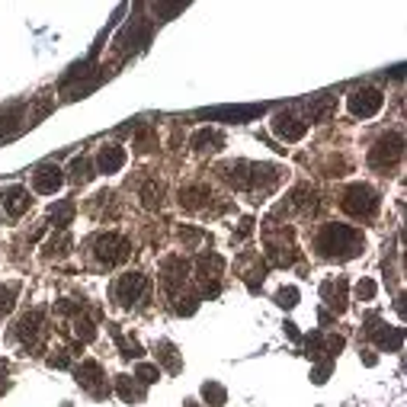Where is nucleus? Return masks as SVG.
I'll use <instances>...</instances> for the list:
<instances>
[{"mask_svg": "<svg viewBox=\"0 0 407 407\" xmlns=\"http://www.w3.org/2000/svg\"><path fill=\"white\" fill-rule=\"evenodd\" d=\"M362 244H366V237L356 228H350V225H324L318 231V237H314L318 254L327 256V260H350V256H356L362 250Z\"/></svg>", "mask_w": 407, "mask_h": 407, "instance_id": "nucleus-1", "label": "nucleus"}, {"mask_svg": "<svg viewBox=\"0 0 407 407\" xmlns=\"http://www.w3.org/2000/svg\"><path fill=\"white\" fill-rule=\"evenodd\" d=\"M343 212L353 215V218H372L375 212H379V193H375L372 187H366V183H356V187H350L343 193Z\"/></svg>", "mask_w": 407, "mask_h": 407, "instance_id": "nucleus-2", "label": "nucleus"}, {"mask_svg": "<svg viewBox=\"0 0 407 407\" xmlns=\"http://www.w3.org/2000/svg\"><path fill=\"white\" fill-rule=\"evenodd\" d=\"M129 241L119 235H100L97 241H93V254H97V260L103 263V266H116V263H122L125 256H129Z\"/></svg>", "mask_w": 407, "mask_h": 407, "instance_id": "nucleus-3", "label": "nucleus"}, {"mask_svg": "<svg viewBox=\"0 0 407 407\" xmlns=\"http://www.w3.org/2000/svg\"><path fill=\"white\" fill-rule=\"evenodd\" d=\"M346 106H350V112L356 119H372L375 112L385 106V97H382V90H375V87H362L346 100Z\"/></svg>", "mask_w": 407, "mask_h": 407, "instance_id": "nucleus-4", "label": "nucleus"}, {"mask_svg": "<svg viewBox=\"0 0 407 407\" xmlns=\"http://www.w3.org/2000/svg\"><path fill=\"white\" fill-rule=\"evenodd\" d=\"M401 148H404L401 135H385V138L369 151V164H372L375 170H388V167H394L401 160Z\"/></svg>", "mask_w": 407, "mask_h": 407, "instance_id": "nucleus-5", "label": "nucleus"}, {"mask_svg": "<svg viewBox=\"0 0 407 407\" xmlns=\"http://www.w3.org/2000/svg\"><path fill=\"white\" fill-rule=\"evenodd\" d=\"M77 385H81L83 391H90L93 398H106V394H110V385H106V379H103V366L93 362V359L81 362V369H77Z\"/></svg>", "mask_w": 407, "mask_h": 407, "instance_id": "nucleus-6", "label": "nucleus"}, {"mask_svg": "<svg viewBox=\"0 0 407 407\" xmlns=\"http://www.w3.org/2000/svg\"><path fill=\"white\" fill-rule=\"evenodd\" d=\"M145 295H148V276H145V273H125V276H119L116 302L135 305V302H141Z\"/></svg>", "mask_w": 407, "mask_h": 407, "instance_id": "nucleus-7", "label": "nucleus"}, {"mask_svg": "<svg viewBox=\"0 0 407 407\" xmlns=\"http://www.w3.org/2000/svg\"><path fill=\"white\" fill-rule=\"evenodd\" d=\"M29 206H33V199H29V189L26 187L0 189V215H4V218H20Z\"/></svg>", "mask_w": 407, "mask_h": 407, "instance_id": "nucleus-8", "label": "nucleus"}, {"mask_svg": "<svg viewBox=\"0 0 407 407\" xmlns=\"http://www.w3.org/2000/svg\"><path fill=\"white\" fill-rule=\"evenodd\" d=\"M366 334L375 340V343L382 346V350H388V353H398L401 350V343H404V331L401 327H388V324H382L379 318H369V327H366Z\"/></svg>", "mask_w": 407, "mask_h": 407, "instance_id": "nucleus-9", "label": "nucleus"}, {"mask_svg": "<svg viewBox=\"0 0 407 407\" xmlns=\"http://www.w3.org/2000/svg\"><path fill=\"white\" fill-rule=\"evenodd\" d=\"M61 187H64V173H61V167H55V164H42L39 170L33 173V189H35V193H42V196H55Z\"/></svg>", "mask_w": 407, "mask_h": 407, "instance_id": "nucleus-10", "label": "nucleus"}, {"mask_svg": "<svg viewBox=\"0 0 407 407\" xmlns=\"http://www.w3.org/2000/svg\"><path fill=\"white\" fill-rule=\"evenodd\" d=\"M273 131H276L283 141H302L305 131H308V122H302V119L292 116V112H276V116H273Z\"/></svg>", "mask_w": 407, "mask_h": 407, "instance_id": "nucleus-11", "label": "nucleus"}, {"mask_svg": "<svg viewBox=\"0 0 407 407\" xmlns=\"http://www.w3.org/2000/svg\"><path fill=\"white\" fill-rule=\"evenodd\" d=\"M187 269H189V263L183 260V256H170V260H164V289L170 292V295L187 283Z\"/></svg>", "mask_w": 407, "mask_h": 407, "instance_id": "nucleus-12", "label": "nucleus"}, {"mask_svg": "<svg viewBox=\"0 0 407 407\" xmlns=\"http://www.w3.org/2000/svg\"><path fill=\"white\" fill-rule=\"evenodd\" d=\"M125 167V148L119 145H103L97 154V170L100 173H119Z\"/></svg>", "mask_w": 407, "mask_h": 407, "instance_id": "nucleus-13", "label": "nucleus"}, {"mask_svg": "<svg viewBox=\"0 0 407 407\" xmlns=\"http://www.w3.org/2000/svg\"><path fill=\"white\" fill-rule=\"evenodd\" d=\"M321 298H324L327 305H331L334 311H346V279H327L324 285H321Z\"/></svg>", "mask_w": 407, "mask_h": 407, "instance_id": "nucleus-14", "label": "nucleus"}, {"mask_svg": "<svg viewBox=\"0 0 407 407\" xmlns=\"http://www.w3.org/2000/svg\"><path fill=\"white\" fill-rule=\"evenodd\" d=\"M221 269H225V260H221L218 254H202L199 256V279H202V285L212 279V283H218V276H221Z\"/></svg>", "mask_w": 407, "mask_h": 407, "instance_id": "nucleus-15", "label": "nucleus"}, {"mask_svg": "<svg viewBox=\"0 0 407 407\" xmlns=\"http://www.w3.org/2000/svg\"><path fill=\"white\" fill-rule=\"evenodd\" d=\"M206 199H208V187H202V183H196V187H187L183 193H179V206L189 208V212H193V208H199Z\"/></svg>", "mask_w": 407, "mask_h": 407, "instance_id": "nucleus-16", "label": "nucleus"}, {"mask_svg": "<svg viewBox=\"0 0 407 407\" xmlns=\"http://www.w3.org/2000/svg\"><path fill=\"white\" fill-rule=\"evenodd\" d=\"M218 145H225V138H221V131L215 129H202L193 135V148L196 151H215Z\"/></svg>", "mask_w": 407, "mask_h": 407, "instance_id": "nucleus-17", "label": "nucleus"}, {"mask_svg": "<svg viewBox=\"0 0 407 407\" xmlns=\"http://www.w3.org/2000/svg\"><path fill=\"white\" fill-rule=\"evenodd\" d=\"M154 353H158V359L170 369V372H179V369H183V362L177 359V346H173L170 340H160V343L154 346Z\"/></svg>", "mask_w": 407, "mask_h": 407, "instance_id": "nucleus-18", "label": "nucleus"}, {"mask_svg": "<svg viewBox=\"0 0 407 407\" xmlns=\"http://www.w3.org/2000/svg\"><path fill=\"white\" fill-rule=\"evenodd\" d=\"M39 327H42V311H33V314H26V318L16 324V337L33 340L35 334H39Z\"/></svg>", "mask_w": 407, "mask_h": 407, "instance_id": "nucleus-19", "label": "nucleus"}, {"mask_svg": "<svg viewBox=\"0 0 407 407\" xmlns=\"http://www.w3.org/2000/svg\"><path fill=\"white\" fill-rule=\"evenodd\" d=\"M49 218L55 221V228H68L71 225V218H74V202H58V206H52V212H49Z\"/></svg>", "mask_w": 407, "mask_h": 407, "instance_id": "nucleus-20", "label": "nucleus"}, {"mask_svg": "<svg viewBox=\"0 0 407 407\" xmlns=\"http://www.w3.org/2000/svg\"><path fill=\"white\" fill-rule=\"evenodd\" d=\"M93 179V167H90V160L87 158H74L71 160V183H90Z\"/></svg>", "mask_w": 407, "mask_h": 407, "instance_id": "nucleus-21", "label": "nucleus"}, {"mask_svg": "<svg viewBox=\"0 0 407 407\" xmlns=\"http://www.w3.org/2000/svg\"><path fill=\"white\" fill-rule=\"evenodd\" d=\"M116 388H119V398L129 401V404H131V401H141V398H145V391H141V388L135 385L129 375H119V379H116Z\"/></svg>", "mask_w": 407, "mask_h": 407, "instance_id": "nucleus-22", "label": "nucleus"}, {"mask_svg": "<svg viewBox=\"0 0 407 407\" xmlns=\"http://www.w3.org/2000/svg\"><path fill=\"white\" fill-rule=\"evenodd\" d=\"M334 110H337V100H334V97H321V100H314V103H311V119H314V122H324Z\"/></svg>", "mask_w": 407, "mask_h": 407, "instance_id": "nucleus-23", "label": "nucleus"}, {"mask_svg": "<svg viewBox=\"0 0 407 407\" xmlns=\"http://www.w3.org/2000/svg\"><path fill=\"white\" fill-rule=\"evenodd\" d=\"M202 398H206L212 407H221L228 394H225V388H221L218 382H206V385H202Z\"/></svg>", "mask_w": 407, "mask_h": 407, "instance_id": "nucleus-24", "label": "nucleus"}, {"mask_svg": "<svg viewBox=\"0 0 407 407\" xmlns=\"http://www.w3.org/2000/svg\"><path fill=\"white\" fill-rule=\"evenodd\" d=\"M160 196H164V187H160L158 179H151V183L145 187V193H141V199H145L148 208H158L160 206Z\"/></svg>", "mask_w": 407, "mask_h": 407, "instance_id": "nucleus-25", "label": "nucleus"}, {"mask_svg": "<svg viewBox=\"0 0 407 407\" xmlns=\"http://www.w3.org/2000/svg\"><path fill=\"white\" fill-rule=\"evenodd\" d=\"M276 305H279V308H295V305H298V289H295V285L279 289L276 292Z\"/></svg>", "mask_w": 407, "mask_h": 407, "instance_id": "nucleus-26", "label": "nucleus"}, {"mask_svg": "<svg viewBox=\"0 0 407 407\" xmlns=\"http://www.w3.org/2000/svg\"><path fill=\"white\" fill-rule=\"evenodd\" d=\"M74 334L81 340H93V337H97V327H93V321H90V318H77L74 321Z\"/></svg>", "mask_w": 407, "mask_h": 407, "instance_id": "nucleus-27", "label": "nucleus"}, {"mask_svg": "<svg viewBox=\"0 0 407 407\" xmlns=\"http://www.w3.org/2000/svg\"><path fill=\"white\" fill-rule=\"evenodd\" d=\"M135 379H141L145 385H154V382L160 379V369H158V366H148V362H141V366L135 369Z\"/></svg>", "mask_w": 407, "mask_h": 407, "instance_id": "nucleus-28", "label": "nucleus"}, {"mask_svg": "<svg viewBox=\"0 0 407 407\" xmlns=\"http://www.w3.org/2000/svg\"><path fill=\"white\" fill-rule=\"evenodd\" d=\"M13 298H16V285H0V318L13 308Z\"/></svg>", "mask_w": 407, "mask_h": 407, "instance_id": "nucleus-29", "label": "nucleus"}, {"mask_svg": "<svg viewBox=\"0 0 407 407\" xmlns=\"http://www.w3.org/2000/svg\"><path fill=\"white\" fill-rule=\"evenodd\" d=\"M356 298H359V302H372V298H375V283H372V279H359V283H356Z\"/></svg>", "mask_w": 407, "mask_h": 407, "instance_id": "nucleus-30", "label": "nucleus"}]
</instances>
